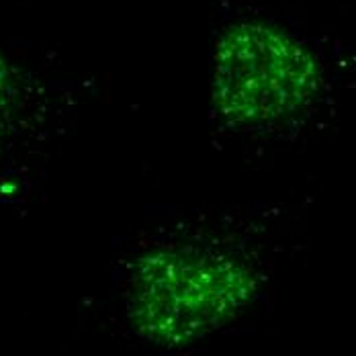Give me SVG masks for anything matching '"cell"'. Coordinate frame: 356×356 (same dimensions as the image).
Instances as JSON below:
<instances>
[{
  "instance_id": "obj_1",
  "label": "cell",
  "mask_w": 356,
  "mask_h": 356,
  "mask_svg": "<svg viewBox=\"0 0 356 356\" xmlns=\"http://www.w3.org/2000/svg\"><path fill=\"white\" fill-rule=\"evenodd\" d=\"M258 273L221 244L172 242L147 248L127 277V316L138 334L160 346H186L244 312Z\"/></svg>"
},
{
  "instance_id": "obj_2",
  "label": "cell",
  "mask_w": 356,
  "mask_h": 356,
  "mask_svg": "<svg viewBox=\"0 0 356 356\" xmlns=\"http://www.w3.org/2000/svg\"><path fill=\"white\" fill-rule=\"evenodd\" d=\"M321 86L316 51L279 25L244 19L215 43L211 107L232 131L283 129L312 111Z\"/></svg>"
},
{
  "instance_id": "obj_3",
  "label": "cell",
  "mask_w": 356,
  "mask_h": 356,
  "mask_svg": "<svg viewBox=\"0 0 356 356\" xmlns=\"http://www.w3.org/2000/svg\"><path fill=\"white\" fill-rule=\"evenodd\" d=\"M17 103V76L8 60L0 54V129Z\"/></svg>"
}]
</instances>
